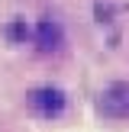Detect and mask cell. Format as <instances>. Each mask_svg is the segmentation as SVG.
<instances>
[{"label": "cell", "mask_w": 129, "mask_h": 132, "mask_svg": "<svg viewBox=\"0 0 129 132\" xmlns=\"http://www.w3.org/2000/svg\"><path fill=\"white\" fill-rule=\"evenodd\" d=\"M29 103H32L42 116H58V113L64 110V94L55 90V87H39V90L29 94Z\"/></svg>", "instance_id": "1"}, {"label": "cell", "mask_w": 129, "mask_h": 132, "mask_svg": "<svg viewBox=\"0 0 129 132\" xmlns=\"http://www.w3.org/2000/svg\"><path fill=\"white\" fill-rule=\"evenodd\" d=\"M100 113H107V116H126L129 113V87L126 84H116L100 97Z\"/></svg>", "instance_id": "2"}, {"label": "cell", "mask_w": 129, "mask_h": 132, "mask_svg": "<svg viewBox=\"0 0 129 132\" xmlns=\"http://www.w3.org/2000/svg\"><path fill=\"white\" fill-rule=\"evenodd\" d=\"M61 26L58 23H52V19H42L39 23V29H36V42H39V48L42 52H55V48H61Z\"/></svg>", "instance_id": "3"}, {"label": "cell", "mask_w": 129, "mask_h": 132, "mask_svg": "<svg viewBox=\"0 0 129 132\" xmlns=\"http://www.w3.org/2000/svg\"><path fill=\"white\" fill-rule=\"evenodd\" d=\"M10 32H13V39H23V36H26V29H23V26H19V23H16V26H13V29H10Z\"/></svg>", "instance_id": "4"}]
</instances>
